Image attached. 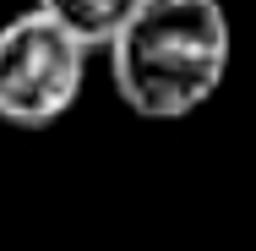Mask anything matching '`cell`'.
Segmentation results:
<instances>
[{
    "instance_id": "3957f363",
    "label": "cell",
    "mask_w": 256,
    "mask_h": 251,
    "mask_svg": "<svg viewBox=\"0 0 256 251\" xmlns=\"http://www.w3.org/2000/svg\"><path fill=\"white\" fill-rule=\"evenodd\" d=\"M142 0H38L33 11H44L54 28H66L82 50L93 55V50H104L109 39H114V28L136 11Z\"/></svg>"
},
{
    "instance_id": "7a4b0ae2",
    "label": "cell",
    "mask_w": 256,
    "mask_h": 251,
    "mask_svg": "<svg viewBox=\"0 0 256 251\" xmlns=\"http://www.w3.org/2000/svg\"><path fill=\"white\" fill-rule=\"evenodd\" d=\"M88 82V50L44 11H16L0 28V120L16 131L54 126Z\"/></svg>"
},
{
    "instance_id": "6da1fadb",
    "label": "cell",
    "mask_w": 256,
    "mask_h": 251,
    "mask_svg": "<svg viewBox=\"0 0 256 251\" xmlns=\"http://www.w3.org/2000/svg\"><path fill=\"white\" fill-rule=\"evenodd\" d=\"M104 55L109 82L131 115L186 120L224 88L234 33L224 0H142L114 28Z\"/></svg>"
}]
</instances>
